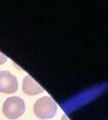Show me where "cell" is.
Here are the masks:
<instances>
[{
  "mask_svg": "<svg viewBox=\"0 0 108 120\" xmlns=\"http://www.w3.org/2000/svg\"><path fill=\"white\" fill-rule=\"evenodd\" d=\"M34 112L39 119H51L57 112V104L50 96H43L35 102Z\"/></svg>",
  "mask_w": 108,
  "mask_h": 120,
  "instance_id": "cell-1",
  "label": "cell"
},
{
  "mask_svg": "<svg viewBox=\"0 0 108 120\" xmlns=\"http://www.w3.org/2000/svg\"><path fill=\"white\" fill-rule=\"evenodd\" d=\"M2 112L9 119H17L25 112V102L19 96H11L6 100Z\"/></svg>",
  "mask_w": 108,
  "mask_h": 120,
  "instance_id": "cell-2",
  "label": "cell"
},
{
  "mask_svg": "<svg viewBox=\"0 0 108 120\" xmlns=\"http://www.w3.org/2000/svg\"><path fill=\"white\" fill-rule=\"evenodd\" d=\"M19 89V82L16 77L8 70L0 71V92L4 94L15 93Z\"/></svg>",
  "mask_w": 108,
  "mask_h": 120,
  "instance_id": "cell-3",
  "label": "cell"
},
{
  "mask_svg": "<svg viewBox=\"0 0 108 120\" xmlns=\"http://www.w3.org/2000/svg\"><path fill=\"white\" fill-rule=\"evenodd\" d=\"M23 92L26 95H37L43 92V89L31 76H25L23 79Z\"/></svg>",
  "mask_w": 108,
  "mask_h": 120,
  "instance_id": "cell-4",
  "label": "cell"
},
{
  "mask_svg": "<svg viewBox=\"0 0 108 120\" xmlns=\"http://www.w3.org/2000/svg\"><path fill=\"white\" fill-rule=\"evenodd\" d=\"M7 56L4 55V54H2L1 52H0V65H2V64H4L7 62Z\"/></svg>",
  "mask_w": 108,
  "mask_h": 120,
  "instance_id": "cell-5",
  "label": "cell"
},
{
  "mask_svg": "<svg viewBox=\"0 0 108 120\" xmlns=\"http://www.w3.org/2000/svg\"><path fill=\"white\" fill-rule=\"evenodd\" d=\"M61 120H69V118L67 117V115H65V114H64V115H63V116H62Z\"/></svg>",
  "mask_w": 108,
  "mask_h": 120,
  "instance_id": "cell-6",
  "label": "cell"
}]
</instances>
